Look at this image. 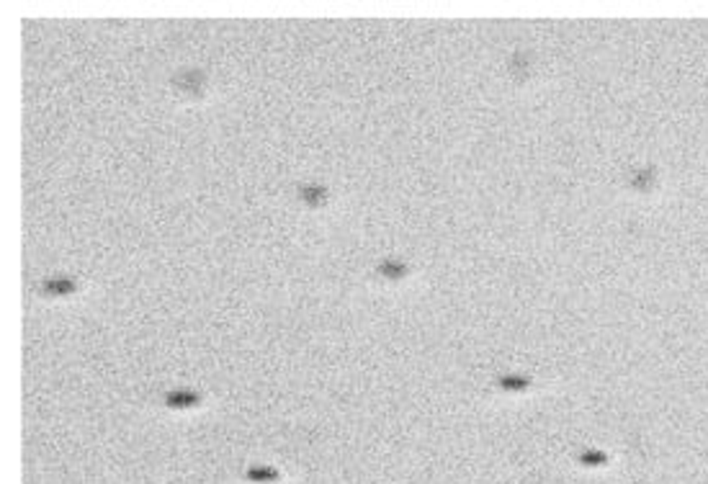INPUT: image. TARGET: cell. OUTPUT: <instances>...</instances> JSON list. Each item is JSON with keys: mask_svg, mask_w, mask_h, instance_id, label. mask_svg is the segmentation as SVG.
Wrapping results in <instances>:
<instances>
[{"mask_svg": "<svg viewBox=\"0 0 708 484\" xmlns=\"http://www.w3.org/2000/svg\"><path fill=\"white\" fill-rule=\"evenodd\" d=\"M44 296H52V299H62V296H70L77 291V283L75 279H67V276H54V279H47L39 286Z\"/></svg>", "mask_w": 708, "mask_h": 484, "instance_id": "cell-1", "label": "cell"}, {"mask_svg": "<svg viewBox=\"0 0 708 484\" xmlns=\"http://www.w3.org/2000/svg\"><path fill=\"white\" fill-rule=\"evenodd\" d=\"M165 405L173 409H188V407H199L201 405V394L199 392H191V389H175V392H168L165 394Z\"/></svg>", "mask_w": 708, "mask_h": 484, "instance_id": "cell-2", "label": "cell"}, {"mask_svg": "<svg viewBox=\"0 0 708 484\" xmlns=\"http://www.w3.org/2000/svg\"><path fill=\"white\" fill-rule=\"evenodd\" d=\"M299 199L307 206H312V209H319V206L328 204V188L317 183H307L299 188Z\"/></svg>", "mask_w": 708, "mask_h": 484, "instance_id": "cell-3", "label": "cell"}, {"mask_svg": "<svg viewBox=\"0 0 708 484\" xmlns=\"http://www.w3.org/2000/svg\"><path fill=\"white\" fill-rule=\"evenodd\" d=\"M245 476L255 484H271V482H278V476H281V474L276 472L273 466H253V469H247Z\"/></svg>", "mask_w": 708, "mask_h": 484, "instance_id": "cell-4", "label": "cell"}, {"mask_svg": "<svg viewBox=\"0 0 708 484\" xmlns=\"http://www.w3.org/2000/svg\"><path fill=\"white\" fill-rule=\"evenodd\" d=\"M379 273L381 276H387V279H400V276H404V266L397 263L394 258H387L379 266Z\"/></svg>", "mask_w": 708, "mask_h": 484, "instance_id": "cell-5", "label": "cell"}]
</instances>
